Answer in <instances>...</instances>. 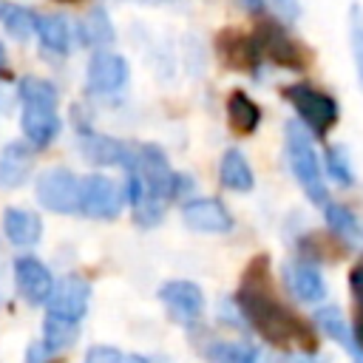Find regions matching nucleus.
Returning <instances> with one entry per match:
<instances>
[{
    "label": "nucleus",
    "mask_w": 363,
    "mask_h": 363,
    "mask_svg": "<svg viewBox=\"0 0 363 363\" xmlns=\"http://www.w3.org/2000/svg\"><path fill=\"white\" fill-rule=\"evenodd\" d=\"M235 306L241 309L244 320L272 346H301L303 352H315L318 337L315 332L292 315L269 289V261L267 255H258L247 264L241 289L235 295Z\"/></svg>",
    "instance_id": "obj_1"
},
{
    "label": "nucleus",
    "mask_w": 363,
    "mask_h": 363,
    "mask_svg": "<svg viewBox=\"0 0 363 363\" xmlns=\"http://www.w3.org/2000/svg\"><path fill=\"white\" fill-rule=\"evenodd\" d=\"M91 284L82 275H65L54 284L51 298L45 301V323H43V343L48 352H62L77 340L79 323L88 312Z\"/></svg>",
    "instance_id": "obj_2"
},
{
    "label": "nucleus",
    "mask_w": 363,
    "mask_h": 363,
    "mask_svg": "<svg viewBox=\"0 0 363 363\" xmlns=\"http://www.w3.org/2000/svg\"><path fill=\"white\" fill-rule=\"evenodd\" d=\"M286 156H289V167L301 184V190L315 201V204H326V182L320 173V162L318 153L312 147V139L306 133V125L301 122H286Z\"/></svg>",
    "instance_id": "obj_3"
},
{
    "label": "nucleus",
    "mask_w": 363,
    "mask_h": 363,
    "mask_svg": "<svg viewBox=\"0 0 363 363\" xmlns=\"http://www.w3.org/2000/svg\"><path fill=\"white\" fill-rule=\"evenodd\" d=\"M281 94L286 96V102L298 111V116L303 119V125L315 136H326L335 128V122H337V102L329 94L318 91V88H312L306 82L286 85Z\"/></svg>",
    "instance_id": "obj_4"
},
{
    "label": "nucleus",
    "mask_w": 363,
    "mask_h": 363,
    "mask_svg": "<svg viewBox=\"0 0 363 363\" xmlns=\"http://www.w3.org/2000/svg\"><path fill=\"white\" fill-rule=\"evenodd\" d=\"M136 173H139V176L145 179V184H147L156 196H162L164 201H167V199H179L182 193H187V190L193 187V182H190L187 176H182V173H176V170L170 167L164 150L156 147V145H142V147H136Z\"/></svg>",
    "instance_id": "obj_5"
},
{
    "label": "nucleus",
    "mask_w": 363,
    "mask_h": 363,
    "mask_svg": "<svg viewBox=\"0 0 363 363\" xmlns=\"http://www.w3.org/2000/svg\"><path fill=\"white\" fill-rule=\"evenodd\" d=\"M255 43H258V51L264 60L286 68V71H303L309 57L306 51L301 48V43L281 26V23H272V20H264L258 28H255Z\"/></svg>",
    "instance_id": "obj_6"
},
{
    "label": "nucleus",
    "mask_w": 363,
    "mask_h": 363,
    "mask_svg": "<svg viewBox=\"0 0 363 363\" xmlns=\"http://www.w3.org/2000/svg\"><path fill=\"white\" fill-rule=\"evenodd\" d=\"M37 201L51 213H77L82 201V182L65 167H48L37 176Z\"/></svg>",
    "instance_id": "obj_7"
},
{
    "label": "nucleus",
    "mask_w": 363,
    "mask_h": 363,
    "mask_svg": "<svg viewBox=\"0 0 363 363\" xmlns=\"http://www.w3.org/2000/svg\"><path fill=\"white\" fill-rule=\"evenodd\" d=\"M20 128H23V136L28 139L31 147H37V150L48 147L60 133L57 102L26 99L23 102V113H20Z\"/></svg>",
    "instance_id": "obj_8"
},
{
    "label": "nucleus",
    "mask_w": 363,
    "mask_h": 363,
    "mask_svg": "<svg viewBox=\"0 0 363 363\" xmlns=\"http://www.w3.org/2000/svg\"><path fill=\"white\" fill-rule=\"evenodd\" d=\"M125 190L108 176H88L82 179V201L79 210L91 218H116L125 204Z\"/></svg>",
    "instance_id": "obj_9"
},
{
    "label": "nucleus",
    "mask_w": 363,
    "mask_h": 363,
    "mask_svg": "<svg viewBox=\"0 0 363 363\" xmlns=\"http://www.w3.org/2000/svg\"><path fill=\"white\" fill-rule=\"evenodd\" d=\"M159 301L164 303L167 315L182 323V326H193L201 318L204 309V295L193 281H167L159 286Z\"/></svg>",
    "instance_id": "obj_10"
},
{
    "label": "nucleus",
    "mask_w": 363,
    "mask_h": 363,
    "mask_svg": "<svg viewBox=\"0 0 363 363\" xmlns=\"http://www.w3.org/2000/svg\"><path fill=\"white\" fill-rule=\"evenodd\" d=\"M79 150L94 164H116V167H125L128 173L136 170V147H130V145H125L113 136L82 130L79 133Z\"/></svg>",
    "instance_id": "obj_11"
},
{
    "label": "nucleus",
    "mask_w": 363,
    "mask_h": 363,
    "mask_svg": "<svg viewBox=\"0 0 363 363\" xmlns=\"http://www.w3.org/2000/svg\"><path fill=\"white\" fill-rule=\"evenodd\" d=\"M216 51L221 62L233 71H255L258 62L264 60L258 51V43L252 34H244L238 28H224L216 34Z\"/></svg>",
    "instance_id": "obj_12"
},
{
    "label": "nucleus",
    "mask_w": 363,
    "mask_h": 363,
    "mask_svg": "<svg viewBox=\"0 0 363 363\" xmlns=\"http://www.w3.org/2000/svg\"><path fill=\"white\" fill-rule=\"evenodd\" d=\"M14 281H17V289L20 295L26 298V303H45L54 292V278L48 272V267L34 258V255H20L14 261Z\"/></svg>",
    "instance_id": "obj_13"
},
{
    "label": "nucleus",
    "mask_w": 363,
    "mask_h": 363,
    "mask_svg": "<svg viewBox=\"0 0 363 363\" xmlns=\"http://www.w3.org/2000/svg\"><path fill=\"white\" fill-rule=\"evenodd\" d=\"M85 79H88V88L94 94H116L128 82V62H125V57L99 48L88 60Z\"/></svg>",
    "instance_id": "obj_14"
},
{
    "label": "nucleus",
    "mask_w": 363,
    "mask_h": 363,
    "mask_svg": "<svg viewBox=\"0 0 363 363\" xmlns=\"http://www.w3.org/2000/svg\"><path fill=\"white\" fill-rule=\"evenodd\" d=\"M182 218L190 230L199 233H230L233 216L218 199H190L182 207Z\"/></svg>",
    "instance_id": "obj_15"
},
{
    "label": "nucleus",
    "mask_w": 363,
    "mask_h": 363,
    "mask_svg": "<svg viewBox=\"0 0 363 363\" xmlns=\"http://www.w3.org/2000/svg\"><path fill=\"white\" fill-rule=\"evenodd\" d=\"M284 275H286L289 289H292L301 301L318 303V301L326 298V284H323L320 272H318L312 264H306V261H289V264L284 267Z\"/></svg>",
    "instance_id": "obj_16"
},
{
    "label": "nucleus",
    "mask_w": 363,
    "mask_h": 363,
    "mask_svg": "<svg viewBox=\"0 0 363 363\" xmlns=\"http://www.w3.org/2000/svg\"><path fill=\"white\" fill-rule=\"evenodd\" d=\"M3 233L11 244L17 247H31L40 241L43 235V221L37 213L31 210H23V207H9L3 213Z\"/></svg>",
    "instance_id": "obj_17"
},
{
    "label": "nucleus",
    "mask_w": 363,
    "mask_h": 363,
    "mask_svg": "<svg viewBox=\"0 0 363 363\" xmlns=\"http://www.w3.org/2000/svg\"><path fill=\"white\" fill-rule=\"evenodd\" d=\"M77 37H79V45H88V48H105L116 40V31H113V23L111 17L105 14V9H91L79 23H77Z\"/></svg>",
    "instance_id": "obj_18"
},
{
    "label": "nucleus",
    "mask_w": 363,
    "mask_h": 363,
    "mask_svg": "<svg viewBox=\"0 0 363 363\" xmlns=\"http://www.w3.org/2000/svg\"><path fill=\"white\" fill-rule=\"evenodd\" d=\"M218 179H221V184L227 187V190H233V193H250L252 190V184H255V176H252V167H250V162L244 159V153L241 150H227L224 156H221V164H218Z\"/></svg>",
    "instance_id": "obj_19"
},
{
    "label": "nucleus",
    "mask_w": 363,
    "mask_h": 363,
    "mask_svg": "<svg viewBox=\"0 0 363 363\" xmlns=\"http://www.w3.org/2000/svg\"><path fill=\"white\" fill-rule=\"evenodd\" d=\"M31 173V150L20 142L9 145L0 153V187H17Z\"/></svg>",
    "instance_id": "obj_20"
},
{
    "label": "nucleus",
    "mask_w": 363,
    "mask_h": 363,
    "mask_svg": "<svg viewBox=\"0 0 363 363\" xmlns=\"http://www.w3.org/2000/svg\"><path fill=\"white\" fill-rule=\"evenodd\" d=\"M37 40L51 54H68L71 48V28L62 14H43L37 17Z\"/></svg>",
    "instance_id": "obj_21"
},
{
    "label": "nucleus",
    "mask_w": 363,
    "mask_h": 363,
    "mask_svg": "<svg viewBox=\"0 0 363 363\" xmlns=\"http://www.w3.org/2000/svg\"><path fill=\"white\" fill-rule=\"evenodd\" d=\"M227 119H230V128L235 133H255L258 122H261V108L244 94V91H233L227 96Z\"/></svg>",
    "instance_id": "obj_22"
},
{
    "label": "nucleus",
    "mask_w": 363,
    "mask_h": 363,
    "mask_svg": "<svg viewBox=\"0 0 363 363\" xmlns=\"http://www.w3.org/2000/svg\"><path fill=\"white\" fill-rule=\"evenodd\" d=\"M315 318H318V326H320L332 340H337L349 354H354V352H357L354 332H352V326L346 323V318L340 315V309H337V306H323V309H318V312H315Z\"/></svg>",
    "instance_id": "obj_23"
},
{
    "label": "nucleus",
    "mask_w": 363,
    "mask_h": 363,
    "mask_svg": "<svg viewBox=\"0 0 363 363\" xmlns=\"http://www.w3.org/2000/svg\"><path fill=\"white\" fill-rule=\"evenodd\" d=\"M323 216H326V224H329L332 233L343 235V238L352 241V244H360V241H363V224L357 221V216H354L349 207L335 204V201H326V204H323Z\"/></svg>",
    "instance_id": "obj_24"
},
{
    "label": "nucleus",
    "mask_w": 363,
    "mask_h": 363,
    "mask_svg": "<svg viewBox=\"0 0 363 363\" xmlns=\"http://www.w3.org/2000/svg\"><path fill=\"white\" fill-rule=\"evenodd\" d=\"M204 357L210 363H258V352L250 343L238 340H218L204 349Z\"/></svg>",
    "instance_id": "obj_25"
},
{
    "label": "nucleus",
    "mask_w": 363,
    "mask_h": 363,
    "mask_svg": "<svg viewBox=\"0 0 363 363\" xmlns=\"http://www.w3.org/2000/svg\"><path fill=\"white\" fill-rule=\"evenodd\" d=\"M3 26L14 40H28L37 31V14L28 11L26 6H6Z\"/></svg>",
    "instance_id": "obj_26"
},
{
    "label": "nucleus",
    "mask_w": 363,
    "mask_h": 363,
    "mask_svg": "<svg viewBox=\"0 0 363 363\" xmlns=\"http://www.w3.org/2000/svg\"><path fill=\"white\" fill-rule=\"evenodd\" d=\"M349 45H352L357 82H360V91H363V9L357 3L349 9Z\"/></svg>",
    "instance_id": "obj_27"
},
{
    "label": "nucleus",
    "mask_w": 363,
    "mask_h": 363,
    "mask_svg": "<svg viewBox=\"0 0 363 363\" xmlns=\"http://www.w3.org/2000/svg\"><path fill=\"white\" fill-rule=\"evenodd\" d=\"M326 170H329V176H332L337 184H343V187L354 182L352 164H349L346 150H343L340 145H335V147H329V150H326Z\"/></svg>",
    "instance_id": "obj_28"
},
{
    "label": "nucleus",
    "mask_w": 363,
    "mask_h": 363,
    "mask_svg": "<svg viewBox=\"0 0 363 363\" xmlns=\"http://www.w3.org/2000/svg\"><path fill=\"white\" fill-rule=\"evenodd\" d=\"M122 352L116 346H91L85 354V363H122Z\"/></svg>",
    "instance_id": "obj_29"
},
{
    "label": "nucleus",
    "mask_w": 363,
    "mask_h": 363,
    "mask_svg": "<svg viewBox=\"0 0 363 363\" xmlns=\"http://www.w3.org/2000/svg\"><path fill=\"white\" fill-rule=\"evenodd\" d=\"M349 286H352V295H354L357 306L363 309V264H357V267L349 272Z\"/></svg>",
    "instance_id": "obj_30"
},
{
    "label": "nucleus",
    "mask_w": 363,
    "mask_h": 363,
    "mask_svg": "<svg viewBox=\"0 0 363 363\" xmlns=\"http://www.w3.org/2000/svg\"><path fill=\"white\" fill-rule=\"evenodd\" d=\"M272 3L284 14V20H289V23L301 17V0H272Z\"/></svg>",
    "instance_id": "obj_31"
},
{
    "label": "nucleus",
    "mask_w": 363,
    "mask_h": 363,
    "mask_svg": "<svg viewBox=\"0 0 363 363\" xmlns=\"http://www.w3.org/2000/svg\"><path fill=\"white\" fill-rule=\"evenodd\" d=\"M45 354H51V352H48V346H45L43 340H37V343H31V346H28L26 363H43V360H45Z\"/></svg>",
    "instance_id": "obj_32"
},
{
    "label": "nucleus",
    "mask_w": 363,
    "mask_h": 363,
    "mask_svg": "<svg viewBox=\"0 0 363 363\" xmlns=\"http://www.w3.org/2000/svg\"><path fill=\"white\" fill-rule=\"evenodd\" d=\"M352 332H354V343H357V352H363V309L354 315V320H352ZM354 352V354H357ZM352 354V357H354Z\"/></svg>",
    "instance_id": "obj_33"
},
{
    "label": "nucleus",
    "mask_w": 363,
    "mask_h": 363,
    "mask_svg": "<svg viewBox=\"0 0 363 363\" xmlns=\"http://www.w3.org/2000/svg\"><path fill=\"white\" fill-rule=\"evenodd\" d=\"M281 363H320V360L312 357V352H303V349H301V352H295V354H286Z\"/></svg>",
    "instance_id": "obj_34"
},
{
    "label": "nucleus",
    "mask_w": 363,
    "mask_h": 363,
    "mask_svg": "<svg viewBox=\"0 0 363 363\" xmlns=\"http://www.w3.org/2000/svg\"><path fill=\"white\" fill-rule=\"evenodd\" d=\"M250 14H261L264 11V6H267V0H238Z\"/></svg>",
    "instance_id": "obj_35"
},
{
    "label": "nucleus",
    "mask_w": 363,
    "mask_h": 363,
    "mask_svg": "<svg viewBox=\"0 0 363 363\" xmlns=\"http://www.w3.org/2000/svg\"><path fill=\"white\" fill-rule=\"evenodd\" d=\"M122 363H147V357H142V354H128Z\"/></svg>",
    "instance_id": "obj_36"
},
{
    "label": "nucleus",
    "mask_w": 363,
    "mask_h": 363,
    "mask_svg": "<svg viewBox=\"0 0 363 363\" xmlns=\"http://www.w3.org/2000/svg\"><path fill=\"white\" fill-rule=\"evenodd\" d=\"M3 65H6V48H3V43H0V71H3Z\"/></svg>",
    "instance_id": "obj_37"
},
{
    "label": "nucleus",
    "mask_w": 363,
    "mask_h": 363,
    "mask_svg": "<svg viewBox=\"0 0 363 363\" xmlns=\"http://www.w3.org/2000/svg\"><path fill=\"white\" fill-rule=\"evenodd\" d=\"M133 3H150V6H156V3H167V0H133Z\"/></svg>",
    "instance_id": "obj_38"
},
{
    "label": "nucleus",
    "mask_w": 363,
    "mask_h": 363,
    "mask_svg": "<svg viewBox=\"0 0 363 363\" xmlns=\"http://www.w3.org/2000/svg\"><path fill=\"white\" fill-rule=\"evenodd\" d=\"M6 6H9V3H3V0H0V20H3V14H6Z\"/></svg>",
    "instance_id": "obj_39"
},
{
    "label": "nucleus",
    "mask_w": 363,
    "mask_h": 363,
    "mask_svg": "<svg viewBox=\"0 0 363 363\" xmlns=\"http://www.w3.org/2000/svg\"><path fill=\"white\" fill-rule=\"evenodd\" d=\"M57 3H77V0H57Z\"/></svg>",
    "instance_id": "obj_40"
}]
</instances>
